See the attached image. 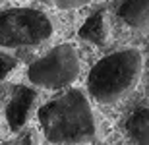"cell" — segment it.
Masks as SVG:
<instances>
[{"instance_id":"cell-2","label":"cell","mask_w":149,"mask_h":145,"mask_svg":"<svg viewBox=\"0 0 149 145\" xmlns=\"http://www.w3.org/2000/svg\"><path fill=\"white\" fill-rule=\"evenodd\" d=\"M143 74V54L138 49H120L103 56L87 76V93L101 105H114L128 97Z\"/></svg>"},{"instance_id":"cell-4","label":"cell","mask_w":149,"mask_h":145,"mask_svg":"<svg viewBox=\"0 0 149 145\" xmlns=\"http://www.w3.org/2000/svg\"><path fill=\"white\" fill-rule=\"evenodd\" d=\"M81 62L74 45H56L27 68V79L39 89H64L79 78Z\"/></svg>"},{"instance_id":"cell-1","label":"cell","mask_w":149,"mask_h":145,"mask_svg":"<svg viewBox=\"0 0 149 145\" xmlns=\"http://www.w3.org/2000/svg\"><path fill=\"white\" fill-rule=\"evenodd\" d=\"M39 124L54 145H87L97 137V118L91 101L79 89H70L39 108Z\"/></svg>"},{"instance_id":"cell-13","label":"cell","mask_w":149,"mask_h":145,"mask_svg":"<svg viewBox=\"0 0 149 145\" xmlns=\"http://www.w3.org/2000/svg\"><path fill=\"white\" fill-rule=\"evenodd\" d=\"M4 145H8V143H4Z\"/></svg>"},{"instance_id":"cell-5","label":"cell","mask_w":149,"mask_h":145,"mask_svg":"<svg viewBox=\"0 0 149 145\" xmlns=\"http://www.w3.org/2000/svg\"><path fill=\"white\" fill-rule=\"evenodd\" d=\"M35 106H37V91L27 85H16L6 105V120L12 132H19L27 126Z\"/></svg>"},{"instance_id":"cell-10","label":"cell","mask_w":149,"mask_h":145,"mask_svg":"<svg viewBox=\"0 0 149 145\" xmlns=\"http://www.w3.org/2000/svg\"><path fill=\"white\" fill-rule=\"evenodd\" d=\"M45 6L56 8V10H76V8H83L87 6L91 0H37Z\"/></svg>"},{"instance_id":"cell-8","label":"cell","mask_w":149,"mask_h":145,"mask_svg":"<svg viewBox=\"0 0 149 145\" xmlns=\"http://www.w3.org/2000/svg\"><path fill=\"white\" fill-rule=\"evenodd\" d=\"M124 130L134 145H149V106H136L128 112Z\"/></svg>"},{"instance_id":"cell-12","label":"cell","mask_w":149,"mask_h":145,"mask_svg":"<svg viewBox=\"0 0 149 145\" xmlns=\"http://www.w3.org/2000/svg\"><path fill=\"white\" fill-rule=\"evenodd\" d=\"M6 2H8V0H0V8H2V6H4Z\"/></svg>"},{"instance_id":"cell-9","label":"cell","mask_w":149,"mask_h":145,"mask_svg":"<svg viewBox=\"0 0 149 145\" xmlns=\"http://www.w3.org/2000/svg\"><path fill=\"white\" fill-rule=\"evenodd\" d=\"M17 66H19V60H17L16 56L0 50V83L10 78L12 74L17 70Z\"/></svg>"},{"instance_id":"cell-11","label":"cell","mask_w":149,"mask_h":145,"mask_svg":"<svg viewBox=\"0 0 149 145\" xmlns=\"http://www.w3.org/2000/svg\"><path fill=\"white\" fill-rule=\"evenodd\" d=\"M17 145H41V135H39V132L35 128H29L19 137V143Z\"/></svg>"},{"instance_id":"cell-7","label":"cell","mask_w":149,"mask_h":145,"mask_svg":"<svg viewBox=\"0 0 149 145\" xmlns=\"http://www.w3.org/2000/svg\"><path fill=\"white\" fill-rule=\"evenodd\" d=\"M118 19L134 31L149 27V0H124L118 6Z\"/></svg>"},{"instance_id":"cell-3","label":"cell","mask_w":149,"mask_h":145,"mask_svg":"<svg viewBox=\"0 0 149 145\" xmlns=\"http://www.w3.org/2000/svg\"><path fill=\"white\" fill-rule=\"evenodd\" d=\"M54 35V23L37 8H12L0 12V46H41Z\"/></svg>"},{"instance_id":"cell-6","label":"cell","mask_w":149,"mask_h":145,"mask_svg":"<svg viewBox=\"0 0 149 145\" xmlns=\"http://www.w3.org/2000/svg\"><path fill=\"white\" fill-rule=\"evenodd\" d=\"M79 39L85 43H91L95 46H105L111 41V22L105 10H99L83 22V25L77 31Z\"/></svg>"}]
</instances>
